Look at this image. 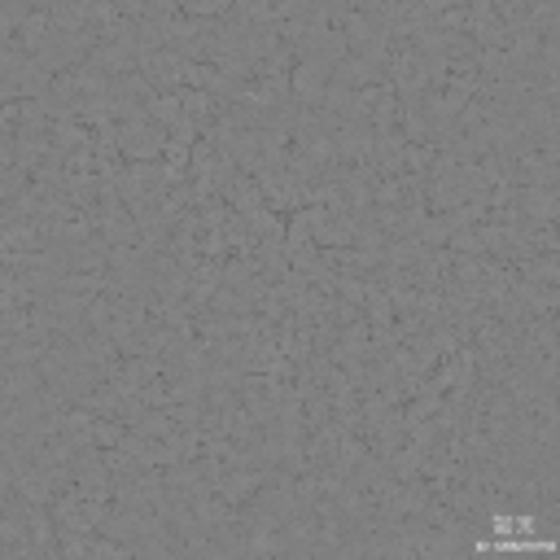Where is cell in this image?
<instances>
[{
	"instance_id": "obj_4",
	"label": "cell",
	"mask_w": 560,
	"mask_h": 560,
	"mask_svg": "<svg viewBox=\"0 0 560 560\" xmlns=\"http://www.w3.org/2000/svg\"><path fill=\"white\" fill-rule=\"evenodd\" d=\"M516 271H521V280H529V284L560 289V254H534V258H525Z\"/></svg>"
},
{
	"instance_id": "obj_2",
	"label": "cell",
	"mask_w": 560,
	"mask_h": 560,
	"mask_svg": "<svg viewBox=\"0 0 560 560\" xmlns=\"http://www.w3.org/2000/svg\"><path fill=\"white\" fill-rule=\"evenodd\" d=\"M184 57L175 48H158V52H144L140 57V74L149 79L153 92H179L184 88Z\"/></svg>"
},
{
	"instance_id": "obj_3",
	"label": "cell",
	"mask_w": 560,
	"mask_h": 560,
	"mask_svg": "<svg viewBox=\"0 0 560 560\" xmlns=\"http://www.w3.org/2000/svg\"><path fill=\"white\" fill-rule=\"evenodd\" d=\"M560 214V188H516V219L521 223H556Z\"/></svg>"
},
{
	"instance_id": "obj_1",
	"label": "cell",
	"mask_w": 560,
	"mask_h": 560,
	"mask_svg": "<svg viewBox=\"0 0 560 560\" xmlns=\"http://www.w3.org/2000/svg\"><path fill=\"white\" fill-rule=\"evenodd\" d=\"M337 70V57H324V52H311L302 48L293 70H289V96L298 109H324V96H328V79Z\"/></svg>"
}]
</instances>
